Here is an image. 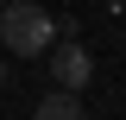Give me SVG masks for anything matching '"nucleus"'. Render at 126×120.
Listing matches in <instances>:
<instances>
[{"label":"nucleus","mask_w":126,"mask_h":120,"mask_svg":"<svg viewBox=\"0 0 126 120\" xmlns=\"http://www.w3.org/2000/svg\"><path fill=\"white\" fill-rule=\"evenodd\" d=\"M0 44L13 57H44L57 44V19L44 6H32V0H13V6H0Z\"/></svg>","instance_id":"obj_1"},{"label":"nucleus","mask_w":126,"mask_h":120,"mask_svg":"<svg viewBox=\"0 0 126 120\" xmlns=\"http://www.w3.org/2000/svg\"><path fill=\"white\" fill-rule=\"evenodd\" d=\"M50 76H57V89H88V76H94V57L63 32V44L50 51Z\"/></svg>","instance_id":"obj_2"},{"label":"nucleus","mask_w":126,"mask_h":120,"mask_svg":"<svg viewBox=\"0 0 126 120\" xmlns=\"http://www.w3.org/2000/svg\"><path fill=\"white\" fill-rule=\"evenodd\" d=\"M38 120H88V114H82L76 89H50L44 101H38Z\"/></svg>","instance_id":"obj_3"},{"label":"nucleus","mask_w":126,"mask_h":120,"mask_svg":"<svg viewBox=\"0 0 126 120\" xmlns=\"http://www.w3.org/2000/svg\"><path fill=\"white\" fill-rule=\"evenodd\" d=\"M0 82H6V57H0Z\"/></svg>","instance_id":"obj_4"}]
</instances>
